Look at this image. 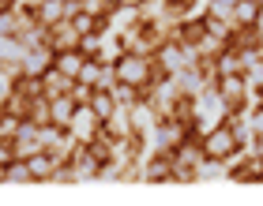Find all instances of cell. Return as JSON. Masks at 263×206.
<instances>
[{
	"label": "cell",
	"mask_w": 263,
	"mask_h": 206,
	"mask_svg": "<svg viewBox=\"0 0 263 206\" xmlns=\"http://www.w3.org/2000/svg\"><path fill=\"white\" fill-rule=\"evenodd\" d=\"M241 147H245V142L233 135V128L226 124V120L199 135V154H203V157H211V161H230V157L241 150Z\"/></svg>",
	"instance_id": "cell-1"
},
{
	"label": "cell",
	"mask_w": 263,
	"mask_h": 206,
	"mask_svg": "<svg viewBox=\"0 0 263 206\" xmlns=\"http://www.w3.org/2000/svg\"><path fill=\"white\" fill-rule=\"evenodd\" d=\"M211 87H214V98L222 101L226 113H241V109H245V101H248V83H245V75H218Z\"/></svg>",
	"instance_id": "cell-2"
},
{
	"label": "cell",
	"mask_w": 263,
	"mask_h": 206,
	"mask_svg": "<svg viewBox=\"0 0 263 206\" xmlns=\"http://www.w3.org/2000/svg\"><path fill=\"white\" fill-rule=\"evenodd\" d=\"M98 128H102V120L90 113V105H76L71 109V120H68V135L76 139V142H90L94 135H98Z\"/></svg>",
	"instance_id": "cell-3"
},
{
	"label": "cell",
	"mask_w": 263,
	"mask_h": 206,
	"mask_svg": "<svg viewBox=\"0 0 263 206\" xmlns=\"http://www.w3.org/2000/svg\"><path fill=\"white\" fill-rule=\"evenodd\" d=\"M139 176L143 180H151V184H162V180H173V157L170 154H154L151 161H147V169H139Z\"/></svg>",
	"instance_id": "cell-4"
},
{
	"label": "cell",
	"mask_w": 263,
	"mask_h": 206,
	"mask_svg": "<svg viewBox=\"0 0 263 206\" xmlns=\"http://www.w3.org/2000/svg\"><path fill=\"white\" fill-rule=\"evenodd\" d=\"M87 105H90V113L98 120H113L117 116V98H113V90H105V87H94Z\"/></svg>",
	"instance_id": "cell-5"
},
{
	"label": "cell",
	"mask_w": 263,
	"mask_h": 206,
	"mask_svg": "<svg viewBox=\"0 0 263 206\" xmlns=\"http://www.w3.org/2000/svg\"><path fill=\"white\" fill-rule=\"evenodd\" d=\"M68 19V8H64V0H42L38 8H34V23L45 30V27H53V23H61Z\"/></svg>",
	"instance_id": "cell-6"
},
{
	"label": "cell",
	"mask_w": 263,
	"mask_h": 206,
	"mask_svg": "<svg viewBox=\"0 0 263 206\" xmlns=\"http://www.w3.org/2000/svg\"><path fill=\"white\" fill-rule=\"evenodd\" d=\"M259 8H263V0H233V8H230V19L233 27H252L256 15H259Z\"/></svg>",
	"instance_id": "cell-7"
},
{
	"label": "cell",
	"mask_w": 263,
	"mask_h": 206,
	"mask_svg": "<svg viewBox=\"0 0 263 206\" xmlns=\"http://www.w3.org/2000/svg\"><path fill=\"white\" fill-rule=\"evenodd\" d=\"M83 56L79 49H61V53H53V60H49V68H57L61 75H68V79H76L79 75V68H83Z\"/></svg>",
	"instance_id": "cell-8"
},
{
	"label": "cell",
	"mask_w": 263,
	"mask_h": 206,
	"mask_svg": "<svg viewBox=\"0 0 263 206\" xmlns=\"http://www.w3.org/2000/svg\"><path fill=\"white\" fill-rule=\"evenodd\" d=\"M121 56H124V45H121V38L102 42V45H98V53H94V60H98V64H105V68H113Z\"/></svg>",
	"instance_id": "cell-9"
},
{
	"label": "cell",
	"mask_w": 263,
	"mask_h": 206,
	"mask_svg": "<svg viewBox=\"0 0 263 206\" xmlns=\"http://www.w3.org/2000/svg\"><path fill=\"white\" fill-rule=\"evenodd\" d=\"M241 75H245V83H248V90H256V94H263V56H256V60H248Z\"/></svg>",
	"instance_id": "cell-10"
},
{
	"label": "cell",
	"mask_w": 263,
	"mask_h": 206,
	"mask_svg": "<svg viewBox=\"0 0 263 206\" xmlns=\"http://www.w3.org/2000/svg\"><path fill=\"white\" fill-rule=\"evenodd\" d=\"M19 124H23L19 116H11V113H0V139H11V135L19 131Z\"/></svg>",
	"instance_id": "cell-11"
},
{
	"label": "cell",
	"mask_w": 263,
	"mask_h": 206,
	"mask_svg": "<svg viewBox=\"0 0 263 206\" xmlns=\"http://www.w3.org/2000/svg\"><path fill=\"white\" fill-rule=\"evenodd\" d=\"M248 131H252V139H263V105L248 113Z\"/></svg>",
	"instance_id": "cell-12"
}]
</instances>
